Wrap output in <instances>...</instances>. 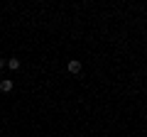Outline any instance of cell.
Wrapping results in <instances>:
<instances>
[{
    "label": "cell",
    "instance_id": "1",
    "mask_svg": "<svg viewBox=\"0 0 147 137\" xmlns=\"http://www.w3.org/2000/svg\"><path fill=\"white\" fill-rule=\"evenodd\" d=\"M66 68H69V74H81V68H84V64H81L79 59H71V61L66 64Z\"/></svg>",
    "mask_w": 147,
    "mask_h": 137
},
{
    "label": "cell",
    "instance_id": "2",
    "mask_svg": "<svg viewBox=\"0 0 147 137\" xmlns=\"http://www.w3.org/2000/svg\"><path fill=\"white\" fill-rule=\"evenodd\" d=\"M12 88H15V83H12V79H3V81H0V91H3V93H10Z\"/></svg>",
    "mask_w": 147,
    "mask_h": 137
},
{
    "label": "cell",
    "instance_id": "3",
    "mask_svg": "<svg viewBox=\"0 0 147 137\" xmlns=\"http://www.w3.org/2000/svg\"><path fill=\"white\" fill-rule=\"evenodd\" d=\"M5 66H7V68H12V71H17V68L22 66V61H20V59H15V56H12V59H7V64H5Z\"/></svg>",
    "mask_w": 147,
    "mask_h": 137
},
{
    "label": "cell",
    "instance_id": "4",
    "mask_svg": "<svg viewBox=\"0 0 147 137\" xmlns=\"http://www.w3.org/2000/svg\"><path fill=\"white\" fill-rule=\"evenodd\" d=\"M5 64H7V59H3V56H0V68L5 66Z\"/></svg>",
    "mask_w": 147,
    "mask_h": 137
}]
</instances>
